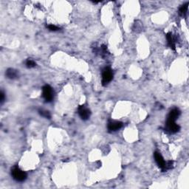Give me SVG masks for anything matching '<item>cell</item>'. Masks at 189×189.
<instances>
[{"label":"cell","instance_id":"cell-1","mask_svg":"<svg viewBox=\"0 0 189 189\" xmlns=\"http://www.w3.org/2000/svg\"><path fill=\"white\" fill-rule=\"evenodd\" d=\"M13 178L17 182H24L27 179V174L24 171L21 170L19 167L15 166L11 170Z\"/></svg>","mask_w":189,"mask_h":189},{"label":"cell","instance_id":"cell-2","mask_svg":"<svg viewBox=\"0 0 189 189\" xmlns=\"http://www.w3.org/2000/svg\"><path fill=\"white\" fill-rule=\"evenodd\" d=\"M42 96L46 102H51L53 99L54 92L50 86L45 85L42 88Z\"/></svg>","mask_w":189,"mask_h":189},{"label":"cell","instance_id":"cell-3","mask_svg":"<svg viewBox=\"0 0 189 189\" xmlns=\"http://www.w3.org/2000/svg\"><path fill=\"white\" fill-rule=\"evenodd\" d=\"M113 73L109 67H106L102 73V85L106 86L112 80Z\"/></svg>","mask_w":189,"mask_h":189},{"label":"cell","instance_id":"cell-4","mask_svg":"<svg viewBox=\"0 0 189 189\" xmlns=\"http://www.w3.org/2000/svg\"><path fill=\"white\" fill-rule=\"evenodd\" d=\"M166 130L169 133H176L180 129L179 125H177L175 121L172 120H168L166 123Z\"/></svg>","mask_w":189,"mask_h":189},{"label":"cell","instance_id":"cell-5","mask_svg":"<svg viewBox=\"0 0 189 189\" xmlns=\"http://www.w3.org/2000/svg\"><path fill=\"white\" fill-rule=\"evenodd\" d=\"M78 114H79V116L80 118L84 120H88L90 118L91 115V112L90 110L84 106H80L78 108Z\"/></svg>","mask_w":189,"mask_h":189},{"label":"cell","instance_id":"cell-6","mask_svg":"<svg viewBox=\"0 0 189 189\" xmlns=\"http://www.w3.org/2000/svg\"><path fill=\"white\" fill-rule=\"evenodd\" d=\"M155 159L159 167H160L162 170L165 171L166 170V161L164 160V158L162 157V155H161V154L160 153V152H155Z\"/></svg>","mask_w":189,"mask_h":189},{"label":"cell","instance_id":"cell-7","mask_svg":"<svg viewBox=\"0 0 189 189\" xmlns=\"http://www.w3.org/2000/svg\"><path fill=\"white\" fill-rule=\"evenodd\" d=\"M123 127V123L120 121H116V120H111L108 123V129L109 132H116L121 129Z\"/></svg>","mask_w":189,"mask_h":189},{"label":"cell","instance_id":"cell-8","mask_svg":"<svg viewBox=\"0 0 189 189\" xmlns=\"http://www.w3.org/2000/svg\"><path fill=\"white\" fill-rule=\"evenodd\" d=\"M180 115V111L178 109H174L169 112V116H168L167 120H172V121H175L178 118H179Z\"/></svg>","mask_w":189,"mask_h":189},{"label":"cell","instance_id":"cell-9","mask_svg":"<svg viewBox=\"0 0 189 189\" xmlns=\"http://www.w3.org/2000/svg\"><path fill=\"white\" fill-rule=\"evenodd\" d=\"M5 75H6V76L8 77V78H10V79H15V78L19 77L18 71L14 69H8V70L6 71Z\"/></svg>","mask_w":189,"mask_h":189},{"label":"cell","instance_id":"cell-10","mask_svg":"<svg viewBox=\"0 0 189 189\" xmlns=\"http://www.w3.org/2000/svg\"><path fill=\"white\" fill-rule=\"evenodd\" d=\"M166 38H167V41H168V45L170 47L171 49L175 50V41H174V38L173 37L172 34L171 33H169L166 34Z\"/></svg>","mask_w":189,"mask_h":189},{"label":"cell","instance_id":"cell-11","mask_svg":"<svg viewBox=\"0 0 189 189\" xmlns=\"http://www.w3.org/2000/svg\"><path fill=\"white\" fill-rule=\"evenodd\" d=\"M188 3H186V4L182 5L181 8H180V14L182 16H185L186 14L187 11H188Z\"/></svg>","mask_w":189,"mask_h":189},{"label":"cell","instance_id":"cell-12","mask_svg":"<svg viewBox=\"0 0 189 189\" xmlns=\"http://www.w3.org/2000/svg\"><path fill=\"white\" fill-rule=\"evenodd\" d=\"M39 114L41 115L42 117H45V118L50 119L51 118V115H50V113L48 111H45V110H39Z\"/></svg>","mask_w":189,"mask_h":189},{"label":"cell","instance_id":"cell-13","mask_svg":"<svg viewBox=\"0 0 189 189\" xmlns=\"http://www.w3.org/2000/svg\"><path fill=\"white\" fill-rule=\"evenodd\" d=\"M36 64L35 63L34 61L31 60V59H28V60L26 62V66L28 68H32V67H34V66H36Z\"/></svg>","mask_w":189,"mask_h":189},{"label":"cell","instance_id":"cell-14","mask_svg":"<svg viewBox=\"0 0 189 189\" xmlns=\"http://www.w3.org/2000/svg\"><path fill=\"white\" fill-rule=\"evenodd\" d=\"M47 27L51 31H58L60 30L59 27H58L57 26H55V25H53V24H49V25L47 26Z\"/></svg>","mask_w":189,"mask_h":189},{"label":"cell","instance_id":"cell-15","mask_svg":"<svg viewBox=\"0 0 189 189\" xmlns=\"http://www.w3.org/2000/svg\"><path fill=\"white\" fill-rule=\"evenodd\" d=\"M5 93L2 91L1 93H0V101H1V104H2L3 102L5 101Z\"/></svg>","mask_w":189,"mask_h":189}]
</instances>
